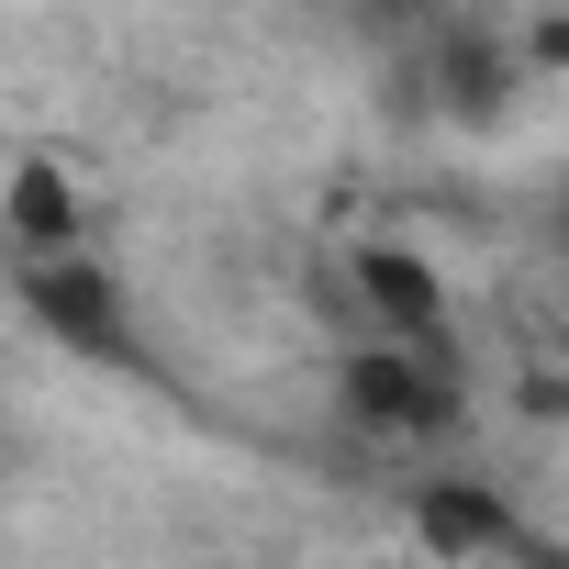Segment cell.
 Wrapping results in <instances>:
<instances>
[{
  "label": "cell",
  "mask_w": 569,
  "mask_h": 569,
  "mask_svg": "<svg viewBox=\"0 0 569 569\" xmlns=\"http://www.w3.org/2000/svg\"><path fill=\"white\" fill-rule=\"evenodd\" d=\"M413 547L447 558V569H480V558H513V547H525V513H513L491 480H458V469H447V480L413 491Z\"/></svg>",
  "instance_id": "5"
},
{
  "label": "cell",
  "mask_w": 569,
  "mask_h": 569,
  "mask_svg": "<svg viewBox=\"0 0 569 569\" xmlns=\"http://www.w3.org/2000/svg\"><path fill=\"white\" fill-rule=\"evenodd\" d=\"M0 246L12 268H57V257H90V179L68 157H12L0 168Z\"/></svg>",
  "instance_id": "4"
},
{
  "label": "cell",
  "mask_w": 569,
  "mask_h": 569,
  "mask_svg": "<svg viewBox=\"0 0 569 569\" xmlns=\"http://www.w3.org/2000/svg\"><path fill=\"white\" fill-rule=\"evenodd\" d=\"M513 57H525V79H569V12L513 23Z\"/></svg>",
  "instance_id": "7"
},
{
  "label": "cell",
  "mask_w": 569,
  "mask_h": 569,
  "mask_svg": "<svg viewBox=\"0 0 569 569\" xmlns=\"http://www.w3.org/2000/svg\"><path fill=\"white\" fill-rule=\"evenodd\" d=\"M12 302L34 336H57L90 369H134V291L101 257H57V268H12Z\"/></svg>",
  "instance_id": "3"
},
{
  "label": "cell",
  "mask_w": 569,
  "mask_h": 569,
  "mask_svg": "<svg viewBox=\"0 0 569 569\" xmlns=\"http://www.w3.org/2000/svg\"><path fill=\"white\" fill-rule=\"evenodd\" d=\"M425 79L447 90V112H502L513 90H525V57H513V23H447L436 46H425Z\"/></svg>",
  "instance_id": "6"
},
{
  "label": "cell",
  "mask_w": 569,
  "mask_h": 569,
  "mask_svg": "<svg viewBox=\"0 0 569 569\" xmlns=\"http://www.w3.org/2000/svg\"><path fill=\"white\" fill-rule=\"evenodd\" d=\"M347 268V302H358V336L380 347H413V358H458V302H447V268L402 234H369L336 257Z\"/></svg>",
  "instance_id": "2"
},
{
  "label": "cell",
  "mask_w": 569,
  "mask_h": 569,
  "mask_svg": "<svg viewBox=\"0 0 569 569\" xmlns=\"http://www.w3.org/2000/svg\"><path fill=\"white\" fill-rule=\"evenodd\" d=\"M336 413L380 447H447L469 425V391H458V358H413V347L358 336L336 358Z\"/></svg>",
  "instance_id": "1"
}]
</instances>
